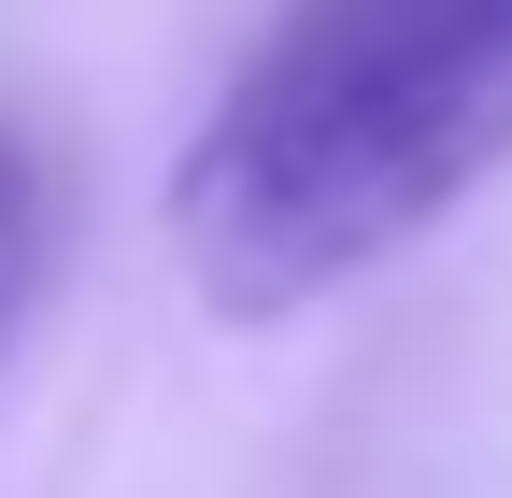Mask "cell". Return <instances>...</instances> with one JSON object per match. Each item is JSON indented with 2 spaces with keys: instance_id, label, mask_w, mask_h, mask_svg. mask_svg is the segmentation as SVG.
Segmentation results:
<instances>
[{
  "instance_id": "6da1fadb",
  "label": "cell",
  "mask_w": 512,
  "mask_h": 498,
  "mask_svg": "<svg viewBox=\"0 0 512 498\" xmlns=\"http://www.w3.org/2000/svg\"><path fill=\"white\" fill-rule=\"evenodd\" d=\"M512 171V0H271L171 157V257L228 328L328 314Z\"/></svg>"
},
{
  "instance_id": "7a4b0ae2",
  "label": "cell",
  "mask_w": 512,
  "mask_h": 498,
  "mask_svg": "<svg viewBox=\"0 0 512 498\" xmlns=\"http://www.w3.org/2000/svg\"><path fill=\"white\" fill-rule=\"evenodd\" d=\"M43 242H57V214H43V143L0 129V370H15V342H29V314H43Z\"/></svg>"
}]
</instances>
